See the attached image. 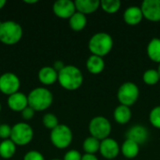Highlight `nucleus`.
Returning a JSON list of instances; mask_svg holds the SVG:
<instances>
[{"label":"nucleus","instance_id":"bb28decb","mask_svg":"<svg viewBox=\"0 0 160 160\" xmlns=\"http://www.w3.org/2000/svg\"><path fill=\"white\" fill-rule=\"evenodd\" d=\"M42 123L44 125V127L48 129L52 130L53 128H55L59 123H58V118L52 114V113H46L44 114L43 118H42Z\"/></svg>","mask_w":160,"mask_h":160},{"label":"nucleus","instance_id":"58836bf2","mask_svg":"<svg viewBox=\"0 0 160 160\" xmlns=\"http://www.w3.org/2000/svg\"><path fill=\"white\" fill-rule=\"evenodd\" d=\"M52 160H63V159H52Z\"/></svg>","mask_w":160,"mask_h":160},{"label":"nucleus","instance_id":"c9c22d12","mask_svg":"<svg viewBox=\"0 0 160 160\" xmlns=\"http://www.w3.org/2000/svg\"><path fill=\"white\" fill-rule=\"evenodd\" d=\"M24 3H26V4H36V3H38V0H32V1H27V0H25Z\"/></svg>","mask_w":160,"mask_h":160},{"label":"nucleus","instance_id":"4c0bfd02","mask_svg":"<svg viewBox=\"0 0 160 160\" xmlns=\"http://www.w3.org/2000/svg\"><path fill=\"white\" fill-rule=\"evenodd\" d=\"M1 109H2V106H1V103H0V112H1Z\"/></svg>","mask_w":160,"mask_h":160},{"label":"nucleus","instance_id":"2eb2a0df","mask_svg":"<svg viewBox=\"0 0 160 160\" xmlns=\"http://www.w3.org/2000/svg\"><path fill=\"white\" fill-rule=\"evenodd\" d=\"M143 19V14L141 7H128L124 12V21L128 25H137Z\"/></svg>","mask_w":160,"mask_h":160},{"label":"nucleus","instance_id":"cd10ccee","mask_svg":"<svg viewBox=\"0 0 160 160\" xmlns=\"http://www.w3.org/2000/svg\"><path fill=\"white\" fill-rule=\"evenodd\" d=\"M149 121L154 128L160 129V105L152 109L149 114Z\"/></svg>","mask_w":160,"mask_h":160},{"label":"nucleus","instance_id":"aec40b11","mask_svg":"<svg viewBox=\"0 0 160 160\" xmlns=\"http://www.w3.org/2000/svg\"><path fill=\"white\" fill-rule=\"evenodd\" d=\"M121 152L123 156L128 159L135 158L140 152V145L135 142L127 139L121 146Z\"/></svg>","mask_w":160,"mask_h":160},{"label":"nucleus","instance_id":"dca6fc26","mask_svg":"<svg viewBox=\"0 0 160 160\" xmlns=\"http://www.w3.org/2000/svg\"><path fill=\"white\" fill-rule=\"evenodd\" d=\"M38 80L44 85H52L58 81V72L52 67H43L38 71Z\"/></svg>","mask_w":160,"mask_h":160},{"label":"nucleus","instance_id":"f3484780","mask_svg":"<svg viewBox=\"0 0 160 160\" xmlns=\"http://www.w3.org/2000/svg\"><path fill=\"white\" fill-rule=\"evenodd\" d=\"M76 11L81 12L84 15L91 14L98 9L100 7L99 0H76L74 1Z\"/></svg>","mask_w":160,"mask_h":160},{"label":"nucleus","instance_id":"b1692460","mask_svg":"<svg viewBox=\"0 0 160 160\" xmlns=\"http://www.w3.org/2000/svg\"><path fill=\"white\" fill-rule=\"evenodd\" d=\"M82 148L85 152V154H91V155H95L97 152L99 151L100 148V141L90 136L88 138H86L83 141L82 143Z\"/></svg>","mask_w":160,"mask_h":160},{"label":"nucleus","instance_id":"c85d7f7f","mask_svg":"<svg viewBox=\"0 0 160 160\" xmlns=\"http://www.w3.org/2000/svg\"><path fill=\"white\" fill-rule=\"evenodd\" d=\"M11 128H12V127H10L8 124H2V125H0V138L3 141L4 140L10 139V136H11Z\"/></svg>","mask_w":160,"mask_h":160},{"label":"nucleus","instance_id":"a211bd4d","mask_svg":"<svg viewBox=\"0 0 160 160\" xmlns=\"http://www.w3.org/2000/svg\"><path fill=\"white\" fill-rule=\"evenodd\" d=\"M86 68L92 74H99L105 68V62L103 57L98 55H90L86 61Z\"/></svg>","mask_w":160,"mask_h":160},{"label":"nucleus","instance_id":"f257e3e1","mask_svg":"<svg viewBox=\"0 0 160 160\" xmlns=\"http://www.w3.org/2000/svg\"><path fill=\"white\" fill-rule=\"evenodd\" d=\"M58 82L66 90L74 91L82 86L83 82V75L81 69L77 67L68 65L58 72Z\"/></svg>","mask_w":160,"mask_h":160},{"label":"nucleus","instance_id":"0eeeda50","mask_svg":"<svg viewBox=\"0 0 160 160\" xmlns=\"http://www.w3.org/2000/svg\"><path fill=\"white\" fill-rule=\"evenodd\" d=\"M89 132L92 137L101 142L109 138L112 132V125L106 117L96 116L89 123Z\"/></svg>","mask_w":160,"mask_h":160},{"label":"nucleus","instance_id":"6e6552de","mask_svg":"<svg viewBox=\"0 0 160 160\" xmlns=\"http://www.w3.org/2000/svg\"><path fill=\"white\" fill-rule=\"evenodd\" d=\"M139 96V87L132 82H127L123 83L117 91V98L121 105H125L129 108L137 102Z\"/></svg>","mask_w":160,"mask_h":160},{"label":"nucleus","instance_id":"ddd939ff","mask_svg":"<svg viewBox=\"0 0 160 160\" xmlns=\"http://www.w3.org/2000/svg\"><path fill=\"white\" fill-rule=\"evenodd\" d=\"M148 136H149V133H148L147 128H145L142 125L133 126L127 132V139L135 142L139 145L146 142L148 140Z\"/></svg>","mask_w":160,"mask_h":160},{"label":"nucleus","instance_id":"5701e85b","mask_svg":"<svg viewBox=\"0 0 160 160\" xmlns=\"http://www.w3.org/2000/svg\"><path fill=\"white\" fill-rule=\"evenodd\" d=\"M16 153V144L10 140H4L0 143V157L4 159L11 158Z\"/></svg>","mask_w":160,"mask_h":160},{"label":"nucleus","instance_id":"473e14b6","mask_svg":"<svg viewBox=\"0 0 160 160\" xmlns=\"http://www.w3.org/2000/svg\"><path fill=\"white\" fill-rule=\"evenodd\" d=\"M57 72H59L60 70H62L64 68H65V64L62 62V61H60V60H57V61H55L54 62V64H53V67H52Z\"/></svg>","mask_w":160,"mask_h":160},{"label":"nucleus","instance_id":"a878e982","mask_svg":"<svg viewBox=\"0 0 160 160\" xmlns=\"http://www.w3.org/2000/svg\"><path fill=\"white\" fill-rule=\"evenodd\" d=\"M143 82L147 85H155L160 81L159 75L157 69H148L142 75Z\"/></svg>","mask_w":160,"mask_h":160},{"label":"nucleus","instance_id":"7c9ffc66","mask_svg":"<svg viewBox=\"0 0 160 160\" xmlns=\"http://www.w3.org/2000/svg\"><path fill=\"white\" fill-rule=\"evenodd\" d=\"M63 160H82V155L77 150H69L65 154Z\"/></svg>","mask_w":160,"mask_h":160},{"label":"nucleus","instance_id":"2f4dec72","mask_svg":"<svg viewBox=\"0 0 160 160\" xmlns=\"http://www.w3.org/2000/svg\"><path fill=\"white\" fill-rule=\"evenodd\" d=\"M21 114H22V117L24 120H31L34 117V115H35V111L31 107L28 106L23 111L21 112Z\"/></svg>","mask_w":160,"mask_h":160},{"label":"nucleus","instance_id":"e433bc0d","mask_svg":"<svg viewBox=\"0 0 160 160\" xmlns=\"http://www.w3.org/2000/svg\"><path fill=\"white\" fill-rule=\"evenodd\" d=\"M157 70H158V75H159V78H160V64H159V66H158V68Z\"/></svg>","mask_w":160,"mask_h":160},{"label":"nucleus","instance_id":"9b49d317","mask_svg":"<svg viewBox=\"0 0 160 160\" xmlns=\"http://www.w3.org/2000/svg\"><path fill=\"white\" fill-rule=\"evenodd\" d=\"M141 8L143 18L151 22L160 21V0H144Z\"/></svg>","mask_w":160,"mask_h":160},{"label":"nucleus","instance_id":"f8f14e48","mask_svg":"<svg viewBox=\"0 0 160 160\" xmlns=\"http://www.w3.org/2000/svg\"><path fill=\"white\" fill-rule=\"evenodd\" d=\"M120 151H121V148L118 142L112 138H107L100 142L99 152L101 156L107 160L114 159L119 155Z\"/></svg>","mask_w":160,"mask_h":160},{"label":"nucleus","instance_id":"c756f323","mask_svg":"<svg viewBox=\"0 0 160 160\" xmlns=\"http://www.w3.org/2000/svg\"><path fill=\"white\" fill-rule=\"evenodd\" d=\"M23 160H45L43 155L38 151H29L27 152L24 157H23Z\"/></svg>","mask_w":160,"mask_h":160},{"label":"nucleus","instance_id":"20e7f679","mask_svg":"<svg viewBox=\"0 0 160 160\" xmlns=\"http://www.w3.org/2000/svg\"><path fill=\"white\" fill-rule=\"evenodd\" d=\"M22 38V28L15 21L0 22V41L6 45H14Z\"/></svg>","mask_w":160,"mask_h":160},{"label":"nucleus","instance_id":"f704fd0d","mask_svg":"<svg viewBox=\"0 0 160 160\" xmlns=\"http://www.w3.org/2000/svg\"><path fill=\"white\" fill-rule=\"evenodd\" d=\"M6 1L5 0H0V9H2L4 8V6L6 5Z\"/></svg>","mask_w":160,"mask_h":160},{"label":"nucleus","instance_id":"f03ea898","mask_svg":"<svg viewBox=\"0 0 160 160\" xmlns=\"http://www.w3.org/2000/svg\"><path fill=\"white\" fill-rule=\"evenodd\" d=\"M27 98L28 106L31 107L35 112L47 110L51 107L53 101V96L52 92L45 87L34 88L27 96Z\"/></svg>","mask_w":160,"mask_h":160},{"label":"nucleus","instance_id":"72a5a7b5","mask_svg":"<svg viewBox=\"0 0 160 160\" xmlns=\"http://www.w3.org/2000/svg\"><path fill=\"white\" fill-rule=\"evenodd\" d=\"M82 160H98V158L95 155L84 154L83 156H82Z\"/></svg>","mask_w":160,"mask_h":160},{"label":"nucleus","instance_id":"1a4fd4ad","mask_svg":"<svg viewBox=\"0 0 160 160\" xmlns=\"http://www.w3.org/2000/svg\"><path fill=\"white\" fill-rule=\"evenodd\" d=\"M21 86V82L19 77L12 72H6L0 76V92L11 96L19 92Z\"/></svg>","mask_w":160,"mask_h":160},{"label":"nucleus","instance_id":"412c9836","mask_svg":"<svg viewBox=\"0 0 160 160\" xmlns=\"http://www.w3.org/2000/svg\"><path fill=\"white\" fill-rule=\"evenodd\" d=\"M87 23L86 15L76 11L70 18H69V26L73 31L79 32L82 31Z\"/></svg>","mask_w":160,"mask_h":160},{"label":"nucleus","instance_id":"7ed1b4c3","mask_svg":"<svg viewBox=\"0 0 160 160\" xmlns=\"http://www.w3.org/2000/svg\"><path fill=\"white\" fill-rule=\"evenodd\" d=\"M113 47V39L111 35L105 32H99L91 37L88 42V48L92 54L103 57L110 53Z\"/></svg>","mask_w":160,"mask_h":160},{"label":"nucleus","instance_id":"9d476101","mask_svg":"<svg viewBox=\"0 0 160 160\" xmlns=\"http://www.w3.org/2000/svg\"><path fill=\"white\" fill-rule=\"evenodd\" d=\"M53 13L61 19H69L75 12V3L71 0H57L52 6Z\"/></svg>","mask_w":160,"mask_h":160},{"label":"nucleus","instance_id":"4468645a","mask_svg":"<svg viewBox=\"0 0 160 160\" xmlns=\"http://www.w3.org/2000/svg\"><path fill=\"white\" fill-rule=\"evenodd\" d=\"M8 106L14 112H22L28 107V98L23 93L17 92L8 98Z\"/></svg>","mask_w":160,"mask_h":160},{"label":"nucleus","instance_id":"423d86ee","mask_svg":"<svg viewBox=\"0 0 160 160\" xmlns=\"http://www.w3.org/2000/svg\"><path fill=\"white\" fill-rule=\"evenodd\" d=\"M50 139L52 145L58 149H66L72 142L73 135L71 129L67 125H58L51 130Z\"/></svg>","mask_w":160,"mask_h":160},{"label":"nucleus","instance_id":"6ab92c4d","mask_svg":"<svg viewBox=\"0 0 160 160\" xmlns=\"http://www.w3.org/2000/svg\"><path fill=\"white\" fill-rule=\"evenodd\" d=\"M132 116V112L129 107L125 105H119L115 108L113 112V118L114 120L120 125L128 124Z\"/></svg>","mask_w":160,"mask_h":160},{"label":"nucleus","instance_id":"39448f33","mask_svg":"<svg viewBox=\"0 0 160 160\" xmlns=\"http://www.w3.org/2000/svg\"><path fill=\"white\" fill-rule=\"evenodd\" d=\"M34 136V131L32 127L25 123L20 122L15 124L11 128L10 140L19 146H24L31 142Z\"/></svg>","mask_w":160,"mask_h":160},{"label":"nucleus","instance_id":"393cba45","mask_svg":"<svg viewBox=\"0 0 160 160\" xmlns=\"http://www.w3.org/2000/svg\"><path fill=\"white\" fill-rule=\"evenodd\" d=\"M100 7L105 12L113 14L120 9L121 2L119 0H101Z\"/></svg>","mask_w":160,"mask_h":160},{"label":"nucleus","instance_id":"4be33fe9","mask_svg":"<svg viewBox=\"0 0 160 160\" xmlns=\"http://www.w3.org/2000/svg\"><path fill=\"white\" fill-rule=\"evenodd\" d=\"M148 57L156 63L160 64V38H155L147 45Z\"/></svg>","mask_w":160,"mask_h":160}]
</instances>
